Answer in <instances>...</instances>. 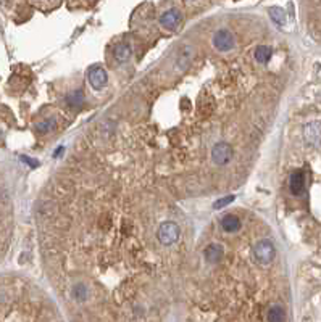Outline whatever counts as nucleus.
Segmentation results:
<instances>
[{
  "label": "nucleus",
  "instance_id": "1",
  "mask_svg": "<svg viewBox=\"0 0 321 322\" xmlns=\"http://www.w3.org/2000/svg\"><path fill=\"white\" fill-rule=\"evenodd\" d=\"M252 255L260 266H268L271 261L275 259L276 250H275V245H273L271 240H260L254 245Z\"/></svg>",
  "mask_w": 321,
  "mask_h": 322
},
{
  "label": "nucleus",
  "instance_id": "2",
  "mask_svg": "<svg viewBox=\"0 0 321 322\" xmlns=\"http://www.w3.org/2000/svg\"><path fill=\"white\" fill-rule=\"evenodd\" d=\"M180 235H181L180 228H177V224H174L171 221L163 222L157 231L158 242L165 247H171L173 243H176L177 240H180Z\"/></svg>",
  "mask_w": 321,
  "mask_h": 322
},
{
  "label": "nucleus",
  "instance_id": "3",
  "mask_svg": "<svg viewBox=\"0 0 321 322\" xmlns=\"http://www.w3.org/2000/svg\"><path fill=\"white\" fill-rule=\"evenodd\" d=\"M233 147L228 144V142H218L215 144V147L211 148V160L217 166H224L228 164L233 160Z\"/></svg>",
  "mask_w": 321,
  "mask_h": 322
},
{
  "label": "nucleus",
  "instance_id": "4",
  "mask_svg": "<svg viewBox=\"0 0 321 322\" xmlns=\"http://www.w3.org/2000/svg\"><path fill=\"white\" fill-rule=\"evenodd\" d=\"M213 45L220 52H229L234 49V35L228 29H220L213 35Z\"/></svg>",
  "mask_w": 321,
  "mask_h": 322
},
{
  "label": "nucleus",
  "instance_id": "5",
  "mask_svg": "<svg viewBox=\"0 0 321 322\" xmlns=\"http://www.w3.org/2000/svg\"><path fill=\"white\" fill-rule=\"evenodd\" d=\"M181 21H183L181 11H180V10H176V8L166 10L165 13L162 15V18H160L162 26L166 28V29H170V31H174L177 26L181 25Z\"/></svg>",
  "mask_w": 321,
  "mask_h": 322
},
{
  "label": "nucleus",
  "instance_id": "6",
  "mask_svg": "<svg viewBox=\"0 0 321 322\" xmlns=\"http://www.w3.org/2000/svg\"><path fill=\"white\" fill-rule=\"evenodd\" d=\"M304 136H305V140L308 144L312 145H321V123H310L307 124L305 129H304Z\"/></svg>",
  "mask_w": 321,
  "mask_h": 322
},
{
  "label": "nucleus",
  "instance_id": "7",
  "mask_svg": "<svg viewBox=\"0 0 321 322\" xmlns=\"http://www.w3.org/2000/svg\"><path fill=\"white\" fill-rule=\"evenodd\" d=\"M106 81H109V76H106L103 68L96 66L89 71V82L94 89H102L106 84Z\"/></svg>",
  "mask_w": 321,
  "mask_h": 322
},
{
  "label": "nucleus",
  "instance_id": "8",
  "mask_svg": "<svg viewBox=\"0 0 321 322\" xmlns=\"http://www.w3.org/2000/svg\"><path fill=\"white\" fill-rule=\"evenodd\" d=\"M204 255H205V259L208 261V263L217 264V263H220V261L223 259V256H224V247L221 243H210L205 248Z\"/></svg>",
  "mask_w": 321,
  "mask_h": 322
},
{
  "label": "nucleus",
  "instance_id": "9",
  "mask_svg": "<svg viewBox=\"0 0 321 322\" xmlns=\"http://www.w3.org/2000/svg\"><path fill=\"white\" fill-rule=\"evenodd\" d=\"M289 188L294 195H300L305 188V174L304 171H294L289 179Z\"/></svg>",
  "mask_w": 321,
  "mask_h": 322
},
{
  "label": "nucleus",
  "instance_id": "10",
  "mask_svg": "<svg viewBox=\"0 0 321 322\" xmlns=\"http://www.w3.org/2000/svg\"><path fill=\"white\" fill-rule=\"evenodd\" d=\"M194 55V50H192V47H189V45H184L183 49L177 52L176 55V66L180 71H184L189 65V62H191V58Z\"/></svg>",
  "mask_w": 321,
  "mask_h": 322
},
{
  "label": "nucleus",
  "instance_id": "11",
  "mask_svg": "<svg viewBox=\"0 0 321 322\" xmlns=\"http://www.w3.org/2000/svg\"><path fill=\"white\" fill-rule=\"evenodd\" d=\"M288 316H286V311H284V308L279 306V305H273L268 308L266 311V322H286Z\"/></svg>",
  "mask_w": 321,
  "mask_h": 322
},
{
  "label": "nucleus",
  "instance_id": "12",
  "mask_svg": "<svg viewBox=\"0 0 321 322\" xmlns=\"http://www.w3.org/2000/svg\"><path fill=\"white\" fill-rule=\"evenodd\" d=\"M221 228L226 232H236L241 229V219L236 214H226L221 219Z\"/></svg>",
  "mask_w": 321,
  "mask_h": 322
},
{
  "label": "nucleus",
  "instance_id": "13",
  "mask_svg": "<svg viewBox=\"0 0 321 322\" xmlns=\"http://www.w3.org/2000/svg\"><path fill=\"white\" fill-rule=\"evenodd\" d=\"M131 56V47L128 44H120L115 49V60L118 63H126Z\"/></svg>",
  "mask_w": 321,
  "mask_h": 322
},
{
  "label": "nucleus",
  "instance_id": "14",
  "mask_svg": "<svg viewBox=\"0 0 321 322\" xmlns=\"http://www.w3.org/2000/svg\"><path fill=\"white\" fill-rule=\"evenodd\" d=\"M271 55H273V50L270 49V47H266V45H260V47H257V50H255V60L258 63H268L270 62V58H271Z\"/></svg>",
  "mask_w": 321,
  "mask_h": 322
},
{
  "label": "nucleus",
  "instance_id": "15",
  "mask_svg": "<svg viewBox=\"0 0 321 322\" xmlns=\"http://www.w3.org/2000/svg\"><path fill=\"white\" fill-rule=\"evenodd\" d=\"M66 102L69 106H73V108H79V106H82V103H84V95H82L81 90H73L71 93H68Z\"/></svg>",
  "mask_w": 321,
  "mask_h": 322
},
{
  "label": "nucleus",
  "instance_id": "16",
  "mask_svg": "<svg viewBox=\"0 0 321 322\" xmlns=\"http://www.w3.org/2000/svg\"><path fill=\"white\" fill-rule=\"evenodd\" d=\"M270 16H271V20L276 23L278 26H284L286 25V13H284V10H281V8H276V7H273V8H270Z\"/></svg>",
  "mask_w": 321,
  "mask_h": 322
},
{
  "label": "nucleus",
  "instance_id": "17",
  "mask_svg": "<svg viewBox=\"0 0 321 322\" xmlns=\"http://www.w3.org/2000/svg\"><path fill=\"white\" fill-rule=\"evenodd\" d=\"M53 127H55V121H53V119H47V121H44V123H41L38 126V132L45 134V132H49V130H52Z\"/></svg>",
  "mask_w": 321,
  "mask_h": 322
},
{
  "label": "nucleus",
  "instance_id": "18",
  "mask_svg": "<svg viewBox=\"0 0 321 322\" xmlns=\"http://www.w3.org/2000/svg\"><path fill=\"white\" fill-rule=\"evenodd\" d=\"M231 201H234V197H233V195H231V197H224V198H221V200L215 201V210H221V208H224L226 205H229Z\"/></svg>",
  "mask_w": 321,
  "mask_h": 322
}]
</instances>
